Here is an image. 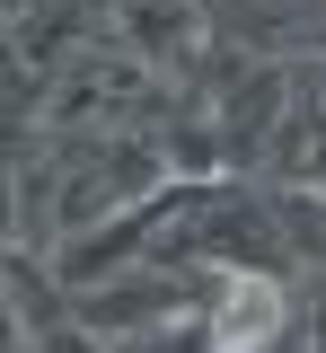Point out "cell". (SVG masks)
Returning a JSON list of instances; mask_svg holds the SVG:
<instances>
[{
	"label": "cell",
	"instance_id": "obj_1",
	"mask_svg": "<svg viewBox=\"0 0 326 353\" xmlns=\"http://www.w3.org/2000/svg\"><path fill=\"white\" fill-rule=\"evenodd\" d=\"M282 336V283L274 274H230L212 301V353H265Z\"/></svg>",
	"mask_w": 326,
	"mask_h": 353
}]
</instances>
